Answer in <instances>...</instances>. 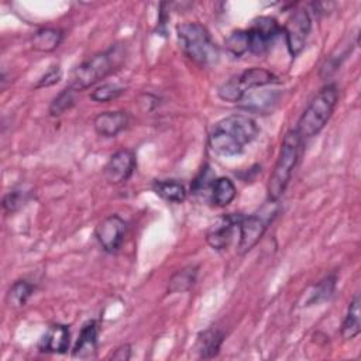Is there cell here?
I'll list each match as a JSON object with an SVG mask.
<instances>
[{
  "label": "cell",
  "mask_w": 361,
  "mask_h": 361,
  "mask_svg": "<svg viewBox=\"0 0 361 361\" xmlns=\"http://www.w3.org/2000/svg\"><path fill=\"white\" fill-rule=\"evenodd\" d=\"M259 133L254 118L245 114H233L214 124L209 134V147L221 157H234L254 141Z\"/></svg>",
  "instance_id": "1"
},
{
  "label": "cell",
  "mask_w": 361,
  "mask_h": 361,
  "mask_svg": "<svg viewBox=\"0 0 361 361\" xmlns=\"http://www.w3.org/2000/svg\"><path fill=\"white\" fill-rule=\"evenodd\" d=\"M127 58V48L123 44L111 45L109 49L93 55L92 58L76 66L68 82V87L73 92L85 90L102 79L107 78L124 63Z\"/></svg>",
  "instance_id": "2"
},
{
  "label": "cell",
  "mask_w": 361,
  "mask_h": 361,
  "mask_svg": "<svg viewBox=\"0 0 361 361\" xmlns=\"http://www.w3.org/2000/svg\"><path fill=\"white\" fill-rule=\"evenodd\" d=\"M182 52L200 66H212L219 61V48L209 30L199 23H185L176 28Z\"/></svg>",
  "instance_id": "3"
},
{
  "label": "cell",
  "mask_w": 361,
  "mask_h": 361,
  "mask_svg": "<svg viewBox=\"0 0 361 361\" xmlns=\"http://www.w3.org/2000/svg\"><path fill=\"white\" fill-rule=\"evenodd\" d=\"M338 100V89L334 83L326 85L310 100L305 111L298 120L296 131L300 138H310L317 135L330 120Z\"/></svg>",
  "instance_id": "4"
},
{
  "label": "cell",
  "mask_w": 361,
  "mask_h": 361,
  "mask_svg": "<svg viewBox=\"0 0 361 361\" xmlns=\"http://www.w3.org/2000/svg\"><path fill=\"white\" fill-rule=\"evenodd\" d=\"M302 138L296 130H289L282 141L279 157L274 166V171L268 180V199L276 202L285 192L292 172L299 159V149H300Z\"/></svg>",
  "instance_id": "5"
},
{
  "label": "cell",
  "mask_w": 361,
  "mask_h": 361,
  "mask_svg": "<svg viewBox=\"0 0 361 361\" xmlns=\"http://www.w3.org/2000/svg\"><path fill=\"white\" fill-rule=\"evenodd\" d=\"M276 82L279 80L272 72L262 68H251L237 76H233L230 80L221 85L219 89V97L226 102L237 103L250 90Z\"/></svg>",
  "instance_id": "6"
},
{
  "label": "cell",
  "mask_w": 361,
  "mask_h": 361,
  "mask_svg": "<svg viewBox=\"0 0 361 361\" xmlns=\"http://www.w3.org/2000/svg\"><path fill=\"white\" fill-rule=\"evenodd\" d=\"M312 30V20L306 10L299 8L292 13L282 27V32L286 38V47L292 58L298 56L306 45L307 37Z\"/></svg>",
  "instance_id": "7"
},
{
  "label": "cell",
  "mask_w": 361,
  "mask_h": 361,
  "mask_svg": "<svg viewBox=\"0 0 361 361\" xmlns=\"http://www.w3.org/2000/svg\"><path fill=\"white\" fill-rule=\"evenodd\" d=\"M250 41V52L255 55L265 54L282 32V27L272 17H258L247 30Z\"/></svg>",
  "instance_id": "8"
},
{
  "label": "cell",
  "mask_w": 361,
  "mask_h": 361,
  "mask_svg": "<svg viewBox=\"0 0 361 361\" xmlns=\"http://www.w3.org/2000/svg\"><path fill=\"white\" fill-rule=\"evenodd\" d=\"M126 231H127L126 220L118 214H110L96 226L94 235L100 247L106 252L113 254L118 251V248L121 247Z\"/></svg>",
  "instance_id": "9"
},
{
  "label": "cell",
  "mask_w": 361,
  "mask_h": 361,
  "mask_svg": "<svg viewBox=\"0 0 361 361\" xmlns=\"http://www.w3.org/2000/svg\"><path fill=\"white\" fill-rule=\"evenodd\" d=\"M135 169V155L131 149H118L104 166V178L109 183L120 185L126 182Z\"/></svg>",
  "instance_id": "10"
},
{
  "label": "cell",
  "mask_w": 361,
  "mask_h": 361,
  "mask_svg": "<svg viewBox=\"0 0 361 361\" xmlns=\"http://www.w3.org/2000/svg\"><path fill=\"white\" fill-rule=\"evenodd\" d=\"M243 216L240 213H230L220 216L207 230L206 241L213 250H224L233 237V230L240 224Z\"/></svg>",
  "instance_id": "11"
},
{
  "label": "cell",
  "mask_w": 361,
  "mask_h": 361,
  "mask_svg": "<svg viewBox=\"0 0 361 361\" xmlns=\"http://www.w3.org/2000/svg\"><path fill=\"white\" fill-rule=\"evenodd\" d=\"M240 228V241H238V254L244 255L251 251L262 238L267 230V221L257 214L243 217L238 224Z\"/></svg>",
  "instance_id": "12"
},
{
  "label": "cell",
  "mask_w": 361,
  "mask_h": 361,
  "mask_svg": "<svg viewBox=\"0 0 361 361\" xmlns=\"http://www.w3.org/2000/svg\"><path fill=\"white\" fill-rule=\"evenodd\" d=\"M99 331H100L99 320H94V319L87 320L80 329L79 337L72 350V357L80 358V360L93 358L97 351Z\"/></svg>",
  "instance_id": "13"
},
{
  "label": "cell",
  "mask_w": 361,
  "mask_h": 361,
  "mask_svg": "<svg viewBox=\"0 0 361 361\" xmlns=\"http://www.w3.org/2000/svg\"><path fill=\"white\" fill-rule=\"evenodd\" d=\"M71 343V331L66 324L55 323L48 327L44 336L38 341V350L41 353L63 354L68 351Z\"/></svg>",
  "instance_id": "14"
},
{
  "label": "cell",
  "mask_w": 361,
  "mask_h": 361,
  "mask_svg": "<svg viewBox=\"0 0 361 361\" xmlns=\"http://www.w3.org/2000/svg\"><path fill=\"white\" fill-rule=\"evenodd\" d=\"M128 121L130 117L126 111H103L94 117L93 127L99 135L110 138L121 133Z\"/></svg>",
  "instance_id": "15"
},
{
  "label": "cell",
  "mask_w": 361,
  "mask_h": 361,
  "mask_svg": "<svg viewBox=\"0 0 361 361\" xmlns=\"http://www.w3.org/2000/svg\"><path fill=\"white\" fill-rule=\"evenodd\" d=\"M224 341V333L220 329L209 327L204 331L199 333L195 350L199 358L209 360L219 354L220 347Z\"/></svg>",
  "instance_id": "16"
},
{
  "label": "cell",
  "mask_w": 361,
  "mask_h": 361,
  "mask_svg": "<svg viewBox=\"0 0 361 361\" xmlns=\"http://www.w3.org/2000/svg\"><path fill=\"white\" fill-rule=\"evenodd\" d=\"M63 39V31L59 28L44 27L32 32L31 45L35 51L39 52H51L56 49Z\"/></svg>",
  "instance_id": "17"
},
{
  "label": "cell",
  "mask_w": 361,
  "mask_h": 361,
  "mask_svg": "<svg viewBox=\"0 0 361 361\" xmlns=\"http://www.w3.org/2000/svg\"><path fill=\"white\" fill-rule=\"evenodd\" d=\"M152 189L161 199L169 203H182L186 199V188L175 179L154 180Z\"/></svg>",
  "instance_id": "18"
},
{
  "label": "cell",
  "mask_w": 361,
  "mask_h": 361,
  "mask_svg": "<svg viewBox=\"0 0 361 361\" xmlns=\"http://www.w3.org/2000/svg\"><path fill=\"white\" fill-rule=\"evenodd\" d=\"M235 195H237V190H235V186L231 179L224 178V176L214 179L213 186H212L210 199L216 206L224 207V206L230 204L234 200Z\"/></svg>",
  "instance_id": "19"
},
{
  "label": "cell",
  "mask_w": 361,
  "mask_h": 361,
  "mask_svg": "<svg viewBox=\"0 0 361 361\" xmlns=\"http://www.w3.org/2000/svg\"><path fill=\"white\" fill-rule=\"evenodd\" d=\"M361 323H360V296L355 295L350 302L347 314L341 324V337L344 340H351L360 334Z\"/></svg>",
  "instance_id": "20"
},
{
  "label": "cell",
  "mask_w": 361,
  "mask_h": 361,
  "mask_svg": "<svg viewBox=\"0 0 361 361\" xmlns=\"http://www.w3.org/2000/svg\"><path fill=\"white\" fill-rule=\"evenodd\" d=\"M196 276H197V267L196 265H190V267L179 269L178 272H175L169 278L168 292L176 293V292L189 290L195 285Z\"/></svg>",
  "instance_id": "21"
},
{
  "label": "cell",
  "mask_w": 361,
  "mask_h": 361,
  "mask_svg": "<svg viewBox=\"0 0 361 361\" xmlns=\"http://www.w3.org/2000/svg\"><path fill=\"white\" fill-rule=\"evenodd\" d=\"M34 290H35V286L31 282H28L25 279L16 281L8 288L6 300H7L8 306H11V307H23L27 303V300L31 298Z\"/></svg>",
  "instance_id": "22"
},
{
  "label": "cell",
  "mask_w": 361,
  "mask_h": 361,
  "mask_svg": "<svg viewBox=\"0 0 361 361\" xmlns=\"http://www.w3.org/2000/svg\"><path fill=\"white\" fill-rule=\"evenodd\" d=\"M32 195V189L31 188H25V185L23 186H17L14 189H11L10 192H7L3 197V209L6 213H14L18 209H21L28 199Z\"/></svg>",
  "instance_id": "23"
},
{
  "label": "cell",
  "mask_w": 361,
  "mask_h": 361,
  "mask_svg": "<svg viewBox=\"0 0 361 361\" xmlns=\"http://www.w3.org/2000/svg\"><path fill=\"white\" fill-rule=\"evenodd\" d=\"M226 49L230 55L238 58L244 55L247 51H250V41H248V32L247 30H237L233 31L224 41Z\"/></svg>",
  "instance_id": "24"
},
{
  "label": "cell",
  "mask_w": 361,
  "mask_h": 361,
  "mask_svg": "<svg viewBox=\"0 0 361 361\" xmlns=\"http://www.w3.org/2000/svg\"><path fill=\"white\" fill-rule=\"evenodd\" d=\"M75 104V92L69 87L63 89L49 104V114L51 116H61L65 113L68 109H71Z\"/></svg>",
  "instance_id": "25"
},
{
  "label": "cell",
  "mask_w": 361,
  "mask_h": 361,
  "mask_svg": "<svg viewBox=\"0 0 361 361\" xmlns=\"http://www.w3.org/2000/svg\"><path fill=\"white\" fill-rule=\"evenodd\" d=\"M213 182H214V175H213L210 166L203 165V168L200 169V172L192 182L190 190L193 195H200V193H206V192L212 193Z\"/></svg>",
  "instance_id": "26"
},
{
  "label": "cell",
  "mask_w": 361,
  "mask_h": 361,
  "mask_svg": "<svg viewBox=\"0 0 361 361\" xmlns=\"http://www.w3.org/2000/svg\"><path fill=\"white\" fill-rule=\"evenodd\" d=\"M124 92V87L116 85V83H104L99 87H96L90 93V99L99 103H106L117 99Z\"/></svg>",
  "instance_id": "27"
},
{
  "label": "cell",
  "mask_w": 361,
  "mask_h": 361,
  "mask_svg": "<svg viewBox=\"0 0 361 361\" xmlns=\"http://www.w3.org/2000/svg\"><path fill=\"white\" fill-rule=\"evenodd\" d=\"M334 285H336V276H329L324 281H322L317 285V290L314 292V295L312 296L310 302H319V300H324L329 299L330 295L334 290Z\"/></svg>",
  "instance_id": "28"
},
{
  "label": "cell",
  "mask_w": 361,
  "mask_h": 361,
  "mask_svg": "<svg viewBox=\"0 0 361 361\" xmlns=\"http://www.w3.org/2000/svg\"><path fill=\"white\" fill-rule=\"evenodd\" d=\"M62 78V71L59 66H52L37 83L35 87H47V86H52L55 83H58Z\"/></svg>",
  "instance_id": "29"
},
{
  "label": "cell",
  "mask_w": 361,
  "mask_h": 361,
  "mask_svg": "<svg viewBox=\"0 0 361 361\" xmlns=\"http://www.w3.org/2000/svg\"><path fill=\"white\" fill-rule=\"evenodd\" d=\"M111 360H118V361H127L131 358V347L130 344H123L118 348H116V351L111 354L110 357Z\"/></svg>",
  "instance_id": "30"
}]
</instances>
